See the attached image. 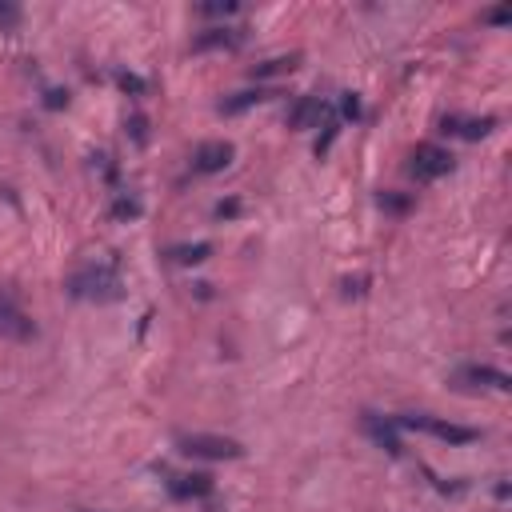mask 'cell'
<instances>
[{
	"label": "cell",
	"instance_id": "obj_21",
	"mask_svg": "<svg viewBox=\"0 0 512 512\" xmlns=\"http://www.w3.org/2000/svg\"><path fill=\"white\" fill-rule=\"evenodd\" d=\"M44 104H48V108H64V104H68V92L48 88V92H44Z\"/></svg>",
	"mask_w": 512,
	"mask_h": 512
},
{
	"label": "cell",
	"instance_id": "obj_19",
	"mask_svg": "<svg viewBox=\"0 0 512 512\" xmlns=\"http://www.w3.org/2000/svg\"><path fill=\"white\" fill-rule=\"evenodd\" d=\"M340 112L352 116V120L360 116V100H356V92H340Z\"/></svg>",
	"mask_w": 512,
	"mask_h": 512
},
{
	"label": "cell",
	"instance_id": "obj_16",
	"mask_svg": "<svg viewBox=\"0 0 512 512\" xmlns=\"http://www.w3.org/2000/svg\"><path fill=\"white\" fill-rule=\"evenodd\" d=\"M116 84H120L124 92H132V96H144V92H148V84H144L136 72H116Z\"/></svg>",
	"mask_w": 512,
	"mask_h": 512
},
{
	"label": "cell",
	"instance_id": "obj_11",
	"mask_svg": "<svg viewBox=\"0 0 512 512\" xmlns=\"http://www.w3.org/2000/svg\"><path fill=\"white\" fill-rule=\"evenodd\" d=\"M244 44V28H228V24H220V28H204L196 40H192V48L196 52H212V48H240Z\"/></svg>",
	"mask_w": 512,
	"mask_h": 512
},
{
	"label": "cell",
	"instance_id": "obj_25",
	"mask_svg": "<svg viewBox=\"0 0 512 512\" xmlns=\"http://www.w3.org/2000/svg\"><path fill=\"white\" fill-rule=\"evenodd\" d=\"M380 204H384V208H396V212L408 208V200H400V196H392V192H380Z\"/></svg>",
	"mask_w": 512,
	"mask_h": 512
},
{
	"label": "cell",
	"instance_id": "obj_26",
	"mask_svg": "<svg viewBox=\"0 0 512 512\" xmlns=\"http://www.w3.org/2000/svg\"><path fill=\"white\" fill-rule=\"evenodd\" d=\"M216 216H236V200H228V204H216Z\"/></svg>",
	"mask_w": 512,
	"mask_h": 512
},
{
	"label": "cell",
	"instance_id": "obj_1",
	"mask_svg": "<svg viewBox=\"0 0 512 512\" xmlns=\"http://www.w3.org/2000/svg\"><path fill=\"white\" fill-rule=\"evenodd\" d=\"M68 296L108 304V300H120V296H124V284H120V276H116L112 264H88V268H80V272L68 280Z\"/></svg>",
	"mask_w": 512,
	"mask_h": 512
},
{
	"label": "cell",
	"instance_id": "obj_18",
	"mask_svg": "<svg viewBox=\"0 0 512 512\" xmlns=\"http://www.w3.org/2000/svg\"><path fill=\"white\" fill-rule=\"evenodd\" d=\"M236 8H240L236 0H224V4H200L196 12H200V16H232Z\"/></svg>",
	"mask_w": 512,
	"mask_h": 512
},
{
	"label": "cell",
	"instance_id": "obj_4",
	"mask_svg": "<svg viewBox=\"0 0 512 512\" xmlns=\"http://www.w3.org/2000/svg\"><path fill=\"white\" fill-rule=\"evenodd\" d=\"M452 152L448 148H440V144H416L412 148V156H408V172L416 176V180H440V176H448L452 172Z\"/></svg>",
	"mask_w": 512,
	"mask_h": 512
},
{
	"label": "cell",
	"instance_id": "obj_13",
	"mask_svg": "<svg viewBox=\"0 0 512 512\" xmlns=\"http://www.w3.org/2000/svg\"><path fill=\"white\" fill-rule=\"evenodd\" d=\"M324 116V104H320V96H300L296 100V108L288 112V128H308V124H316Z\"/></svg>",
	"mask_w": 512,
	"mask_h": 512
},
{
	"label": "cell",
	"instance_id": "obj_9",
	"mask_svg": "<svg viewBox=\"0 0 512 512\" xmlns=\"http://www.w3.org/2000/svg\"><path fill=\"white\" fill-rule=\"evenodd\" d=\"M492 116H444L440 120V132L448 136H460V140H484L492 132Z\"/></svg>",
	"mask_w": 512,
	"mask_h": 512
},
{
	"label": "cell",
	"instance_id": "obj_5",
	"mask_svg": "<svg viewBox=\"0 0 512 512\" xmlns=\"http://www.w3.org/2000/svg\"><path fill=\"white\" fill-rule=\"evenodd\" d=\"M452 384L456 388H472V392H508L512 388V376L504 368H492V364H464L452 372Z\"/></svg>",
	"mask_w": 512,
	"mask_h": 512
},
{
	"label": "cell",
	"instance_id": "obj_22",
	"mask_svg": "<svg viewBox=\"0 0 512 512\" xmlns=\"http://www.w3.org/2000/svg\"><path fill=\"white\" fill-rule=\"evenodd\" d=\"M128 132H132L136 144H144V140H148V132H144V116H132V120H128Z\"/></svg>",
	"mask_w": 512,
	"mask_h": 512
},
{
	"label": "cell",
	"instance_id": "obj_6",
	"mask_svg": "<svg viewBox=\"0 0 512 512\" xmlns=\"http://www.w3.org/2000/svg\"><path fill=\"white\" fill-rule=\"evenodd\" d=\"M0 336L8 340H32L36 336V320L0 288Z\"/></svg>",
	"mask_w": 512,
	"mask_h": 512
},
{
	"label": "cell",
	"instance_id": "obj_7",
	"mask_svg": "<svg viewBox=\"0 0 512 512\" xmlns=\"http://www.w3.org/2000/svg\"><path fill=\"white\" fill-rule=\"evenodd\" d=\"M232 156H236V148L228 140H204V144L192 148V172H200V176L224 172L232 164Z\"/></svg>",
	"mask_w": 512,
	"mask_h": 512
},
{
	"label": "cell",
	"instance_id": "obj_3",
	"mask_svg": "<svg viewBox=\"0 0 512 512\" xmlns=\"http://www.w3.org/2000/svg\"><path fill=\"white\" fill-rule=\"evenodd\" d=\"M176 448L192 460H240L244 456V444L232 440V436H216V432H184L176 440Z\"/></svg>",
	"mask_w": 512,
	"mask_h": 512
},
{
	"label": "cell",
	"instance_id": "obj_15",
	"mask_svg": "<svg viewBox=\"0 0 512 512\" xmlns=\"http://www.w3.org/2000/svg\"><path fill=\"white\" fill-rule=\"evenodd\" d=\"M212 256V244L208 240H196V244H176V248H168V260H176V264H204Z\"/></svg>",
	"mask_w": 512,
	"mask_h": 512
},
{
	"label": "cell",
	"instance_id": "obj_2",
	"mask_svg": "<svg viewBox=\"0 0 512 512\" xmlns=\"http://www.w3.org/2000/svg\"><path fill=\"white\" fill-rule=\"evenodd\" d=\"M392 424H396V428H412V432H428V436H436V440H444V444H456V448L480 440L476 428H468V424H452V420L432 416V412H400V416H392Z\"/></svg>",
	"mask_w": 512,
	"mask_h": 512
},
{
	"label": "cell",
	"instance_id": "obj_17",
	"mask_svg": "<svg viewBox=\"0 0 512 512\" xmlns=\"http://www.w3.org/2000/svg\"><path fill=\"white\" fill-rule=\"evenodd\" d=\"M112 216H120V220H132V216H140V200H132V196H116V204H112Z\"/></svg>",
	"mask_w": 512,
	"mask_h": 512
},
{
	"label": "cell",
	"instance_id": "obj_10",
	"mask_svg": "<svg viewBox=\"0 0 512 512\" xmlns=\"http://www.w3.org/2000/svg\"><path fill=\"white\" fill-rule=\"evenodd\" d=\"M364 432H368L388 456H400V452H404V444H400V436H396V424L384 420L380 412H364Z\"/></svg>",
	"mask_w": 512,
	"mask_h": 512
},
{
	"label": "cell",
	"instance_id": "obj_24",
	"mask_svg": "<svg viewBox=\"0 0 512 512\" xmlns=\"http://www.w3.org/2000/svg\"><path fill=\"white\" fill-rule=\"evenodd\" d=\"M20 20V8H12V4H0V28H12Z\"/></svg>",
	"mask_w": 512,
	"mask_h": 512
},
{
	"label": "cell",
	"instance_id": "obj_14",
	"mask_svg": "<svg viewBox=\"0 0 512 512\" xmlns=\"http://www.w3.org/2000/svg\"><path fill=\"white\" fill-rule=\"evenodd\" d=\"M300 64V52H288V56H272V60H260L252 64V80H268V76H284Z\"/></svg>",
	"mask_w": 512,
	"mask_h": 512
},
{
	"label": "cell",
	"instance_id": "obj_23",
	"mask_svg": "<svg viewBox=\"0 0 512 512\" xmlns=\"http://www.w3.org/2000/svg\"><path fill=\"white\" fill-rule=\"evenodd\" d=\"M364 284H368V276H356V280L348 276L344 280V296H364Z\"/></svg>",
	"mask_w": 512,
	"mask_h": 512
},
{
	"label": "cell",
	"instance_id": "obj_12",
	"mask_svg": "<svg viewBox=\"0 0 512 512\" xmlns=\"http://www.w3.org/2000/svg\"><path fill=\"white\" fill-rule=\"evenodd\" d=\"M272 96H280L276 88H244V92H232V96H224L220 100V112H228V116H236V112H248V108H256V104H264V100H272Z\"/></svg>",
	"mask_w": 512,
	"mask_h": 512
},
{
	"label": "cell",
	"instance_id": "obj_8",
	"mask_svg": "<svg viewBox=\"0 0 512 512\" xmlns=\"http://www.w3.org/2000/svg\"><path fill=\"white\" fill-rule=\"evenodd\" d=\"M164 488L176 500H200V496H212V476H204V472H168Z\"/></svg>",
	"mask_w": 512,
	"mask_h": 512
},
{
	"label": "cell",
	"instance_id": "obj_20",
	"mask_svg": "<svg viewBox=\"0 0 512 512\" xmlns=\"http://www.w3.org/2000/svg\"><path fill=\"white\" fill-rule=\"evenodd\" d=\"M484 20H488V24H508V20H512V8H508V4H500V8L484 12Z\"/></svg>",
	"mask_w": 512,
	"mask_h": 512
}]
</instances>
